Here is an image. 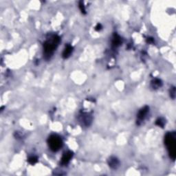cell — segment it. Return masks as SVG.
I'll use <instances>...</instances> for the list:
<instances>
[{"label": "cell", "instance_id": "16", "mask_svg": "<svg viewBox=\"0 0 176 176\" xmlns=\"http://www.w3.org/2000/svg\"><path fill=\"white\" fill-rule=\"evenodd\" d=\"M147 41V43H151L153 42V38H148Z\"/></svg>", "mask_w": 176, "mask_h": 176}, {"label": "cell", "instance_id": "1", "mask_svg": "<svg viewBox=\"0 0 176 176\" xmlns=\"http://www.w3.org/2000/svg\"><path fill=\"white\" fill-rule=\"evenodd\" d=\"M60 37L58 35H53L43 43V57L46 60L52 57L54 52L60 43Z\"/></svg>", "mask_w": 176, "mask_h": 176}, {"label": "cell", "instance_id": "3", "mask_svg": "<svg viewBox=\"0 0 176 176\" xmlns=\"http://www.w3.org/2000/svg\"><path fill=\"white\" fill-rule=\"evenodd\" d=\"M49 147L52 151L57 152L62 147L63 141L61 137L57 134H52L47 139Z\"/></svg>", "mask_w": 176, "mask_h": 176}, {"label": "cell", "instance_id": "5", "mask_svg": "<svg viewBox=\"0 0 176 176\" xmlns=\"http://www.w3.org/2000/svg\"><path fill=\"white\" fill-rule=\"evenodd\" d=\"M79 120L83 125L86 127H89L92 123V117L89 113L83 112L81 114L79 115Z\"/></svg>", "mask_w": 176, "mask_h": 176}, {"label": "cell", "instance_id": "7", "mask_svg": "<svg viewBox=\"0 0 176 176\" xmlns=\"http://www.w3.org/2000/svg\"><path fill=\"white\" fill-rule=\"evenodd\" d=\"M108 165L110 166V167L112 168L113 169H118V167L120 165V162L118 160L117 158L116 157H110L108 160Z\"/></svg>", "mask_w": 176, "mask_h": 176}, {"label": "cell", "instance_id": "13", "mask_svg": "<svg viewBox=\"0 0 176 176\" xmlns=\"http://www.w3.org/2000/svg\"><path fill=\"white\" fill-rule=\"evenodd\" d=\"M79 8H80L81 11V13L83 14H86V7H85V5H84V3L83 1H81L80 2H79Z\"/></svg>", "mask_w": 176, "mask_h": 176}, {"label": "cell", "instance_id": "11", "mask_svg": "<svg viewBox=\"0 0 176 176\" xmlns=\"http://www.w3.org/2000/svg\"><path fill=\"white\" fill-rule=\"evenodd\" d=\"M165 124H166V121L163 118H159L158 119L156 120V125H158V127H160L163 128L164 126L165 125Z\"/></svg>", "mask_w": 176, "mask_h": 176}, {"label": "cell", "instance_id": "10", "mask_svg": "<svg viewBox=\"0 0 176 176\" xmlns=\"http://www.w3.org/2000/svg\"><path fill=\"white\" fill-rule=\"evenodd\" d=\"M151 88L154 89V90H157V89L160 88L162 86H163V83H162L161 80H160V79L155 78L151 81Z\"/></svg>", "mask_w": 176, "mask_h": 176}, {"label": "cell", "instance_id": "2", "mask_svg": "<svg viewBox=\"0 0 176 176\" xmlns=\"http://www.w3.org/2000/svg\"><path fill=\"white\" fill-rule=\"evenodd\" d=\"M165 145L167 146L170 158L173 160H175L176 156V140L175 132H169V133L166 134L165 137Z\"/></svg>", "mask_w": 176, "mask_h": 176}, {"label": "cell", "instance_id": "4", "mask_svg": "<svg viewBox=\"0 0 176 176\" xmlns=\"http://www.w3.org/2000/svg\"><path fill=\"white\" fill-rule=\"evenodd\" d=\"M149 112V107L148 106H145L140 110L137 114V124L140 125L143 120L147 117V114Z\"/></svg>", "mask_w": 176, "mask_h": 176}, {"label": "cell", "instance_id": "8", "mask_svg": "<svg viewBox=\"0 0 176 176\" xmlns=\"http://www.w3.org/2000/svg\"><path fill=\"white\" fill-rule=\"evenodd\" d=\"M73 52V47L72 45L70 44H68L66 45V47H65L64 50H63V54H62V57L63 59H68L70 57L71 54H72Z\"/></svg>", "mask_w": 176, "mask_h": 176}, {"label": "cell", "instance_id": "12", "mask_svg": "<svg viewBox=\"0 0 176 176\" xmlns=\"http://www.w3.org/2000/svg\"><path fill=\"white\" fill-rule=\"evenodd\" d=\"M28 163L30 164V165H35V164H36L37 161H38V158H37L36 156H31V157H30L28 159Z\"/></svg>", "mask_w": 176, "mask_h": 176}, {"label": "cell", "instance_id": "14", "mask_svg": "<svg viewBox=\"0 0 176 176\" xmlns=\"http://www.w3.org/2000/svg\"><path fill=\"white\" fill-rule=\"evenodd\" d=\"M170 96H171V97L173 98V99H174L175 98V89L174 87H173V88H171V90H170Z\"/></svg>", "mask_w": 176, "mask_h": 176}, {"label": "cell", "instance_id": "9", "mask_svg": "<svg viewBox=\"0 0 176 176\" xmlns=\"http://www.w3.org/2000/svg\"><path fill=\"white\" fill-rule=\"evenodd\" d=\"M122 41L121 37L118 34L115 33L113 36V39H112V45H113L114 47H117L122 44Z\"/></svg>", "mask_w": 176, "mask_h": 176}, {"label": "cell", "instance_id": "6", "mask_svg": "<svg viewBox=\"0 0 176 176\" xmlns=\"http://www.w3.org/2000/svg\"><path fill=\"white\" fill-rule=\"evenodd\" d=\"M73 156V153L71 151H66L63 153V155L62 156V158H61V164L62 165H67L68 164L70 163V160L72 159Z\"/></svg>", "mask_w": 176, "mask_h": 176}, {"label": "cell", "instance_id": "15", "mask_svg": "<svg viewBox=\"0 0 176 176\" xmlns=\"http://www.w3.org/2000/svg\"><path fill=\"white\" fill-rule=\"evenodd\" d=\"M102 28V26L100 23H98V24L96 25V26L95 27V30H96V31H100Z\"/></svg>", "mask_w": 176, "mask_h": 176}]
</instances>
